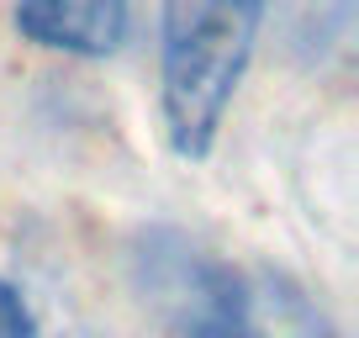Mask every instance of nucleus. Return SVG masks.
Wrapping results in <instances>:
<instances>
[{
	"instance_id": "f257e3e1",
	"label": "nucleus",
	"mask_w": 359,
	"mask_h": 338,
	"mask_svg": "<svg viewBox=\"0 0 359 338\" xmlns=\"http://www.w3.org/2000/svg\"><path fill=\"white\" fill-rule=\"evenodd\" d=\"M133 275L169 338H338L333 317L291 275L222 259L180 227L137 238Z\"/></svg>"
},
{
	"instance_id": "f03ea898",
	"label": "nucleus",
	"mask_w": 359,
	"mask_h": 338,
	"mask_svg": "<svg viewBox=\"0 0 359 338\" xmlns=\"http://www.w3.org/2000/svg\"><path fill=\"white\" fill-rule=\"evenodd\" d=\"M269 0H158V116L180 158L217 148Z\"/></svg>"
},
{
	"instance_id": "7ed1b4c3",
	"label": "nucleus",
	"mask_w": 359,
	"mask_h": 338,
	"mask_svg": "<svg viewBox=\"0 0 359 338\" xmlns=\"http://www.w3.org/2000/svg\"><path fill=\"white\" fill-rule=\"evenodd\" d=\"M22 43L64 58H111L133 37V0H16Z\"/></svg>"
},
{
	"instance_id": "20e7f679",
	"label": "nucleus",
	"mask_w": 359,
	"mask_h": 338,
	"mask_svg": "<svg viewBox=\"0 0 359 338\" xmlns=\"http://www.w3.org/2000/svg\"><path fill=\"white\" fill-rule=\"evenodd\" d=\"M37 333V312L11 280H0V338H32Z\"/></svg>"
},
{
	"instance_id": "39448f33",
	"label": "nucleus",
	"mask_w": 359,
	"mask_h": 338,
	"mask_svg": "<svg viewBox=\"0 0 359 338\" xmlns=\"http://www.w3.org/2000/svg\"><path fill=\"white\" fill-rule=\"evenodd\" d=\"M32 338H90V333H85V327H74V323H58V317L37 312V333Z\"/></svg>"
},
{
	"instance_id": "423d86ee",
	"label": "nucleus",
	"mask_w": 359,
	"mask_h": 338,
	"mask_svg": "<svg viewBox=\"0 0 359 338\" xmlns=\"http://www.w3.org/2000/svg\"><path fill=\"white\" fill-rule=\"evenodd\" d=\"M338 6H344V0H338Z\"/></svg>"
}]
</instances>
